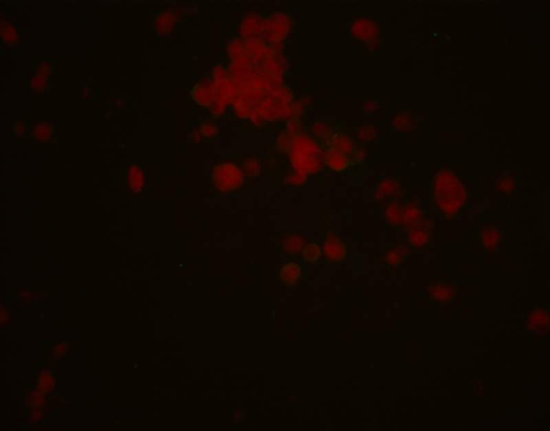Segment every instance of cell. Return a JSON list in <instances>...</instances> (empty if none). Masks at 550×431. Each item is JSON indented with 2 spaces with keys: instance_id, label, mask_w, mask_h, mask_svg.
<instances>
[{
  "instance_id": "1",
  "label": "cell",
  "mask_w": 550,
  "mask_h": 431,
  "mask_svg": "<svg viewBox=\"0 0 550 431\" xmlns=\"http://www.w3.org/2000/svg\"><path fill=\"white\" fill-rule=\"evenodd\" d=\"M429 197L432 208L444 220L456 219L470 209L471 188L462 176L461 166H440L430 177Z\"/></svg>"
},
{
  "instance_id": "2",
  "label": "cell",
  "mask_w": 550,
  "mask_h": 431,
  "mask_svg": "<svg viewBox=\"0 0 550 431\" xmlns=\"http://www.w3.org/2000/svg\"><path fill=\"white\" fill-rule=\"evenodd\" d=\"M244 174L239 166L225 164L215 166L212 175V184L217 195H234L241 190Z\"/></svg>"
},
{
  "instance_id": "3",
  "label": "cell",
  "mask_w": 550,
  "mask_h": 431,
  "mask_svg": "<svg viewBox=\"0 0 550 431\" xmlns=\"http://www.w3.org/2000/svg\"><path fill=\"white\" fill-rule=\"evenodd\" d=\"M320 261L324 265H337L349 258L351 243L343 241L335 231L329 230L322 234Z\"/></svg>"
},
{
  "instance_id": "4",
  "label": "cell",
  "mask_w": 550,
  "mask_h": 431,
  "mask_svg": "<svg viewBox=\"0 0 550 431\" xmlns=\"http://www.w3.org/2000/svg\"><path fill=\"white\" fill-rule=\"evenodd\" d=\"M428 302L430 305H448L459 295V287L452 283L450 276L428 277Z\"/></svg>"
},
{
  "instance_id": "5",
  "label": "cell",
  "mask_w": 550,
  "mask_h": 431,
  "mask_svg": "<svg viewBox=\"0 0 550 431\" xmlns=\"http://www.w3.org/2000/svg\"><path fill=\"white\" fill-rule=\"evenodd\" d=\"M406 242L413 250H428L434 241L437 221L426 219L406 229Z\"/></svg>"
},
{
  "instance_id": "6",
  "label": "cell",
  "mask_w": 550,
  "mask_h": 431,
  "mask_svg": "<svg viewBox=\"0 0 550 431\" xmlns=\"http://www.w3.org/2000/svg\"><path fill=\"white\" fill-rule=\"evenodd\" d=\"M276 252L284 254L286 262H296L307 243V238L300 231H276Z\"/></svg>"
},
{
  "instance_id": "7",
  "label": "cell",
  "mask_w": 550,
  "mask_h": 431,
  "mask_svg": "<svg viewBox=\"0 0 550 431\" xmlns=\"http://www.w3.org/2000/svg\"><path fill=\"white\" fill-rule=\"evenodd\" d=\"M476 241L485 253H498L505 242V231L495 223H487L476 230Z\"/></svg>"
},
{
  "instance_id": "8",
  "label": "cell",
  "mask_w": 550,
  "mask_h": 431,
  "mask_svg": "<svg viewBox=\"0 0 550 431\" xmlns=\"http://www.w3.org/2000/svg\"><path fill=\"white\" fill-rule=\"evenodd\" d=\"M413 250L406 241L397 242L384 247L382 253L374 254V263L383 264L386 267L394 268L407 263Z\"/></svg>"
},
{
  "instance_id": "9",
  "label": "cell",
  "mask_w": 550,
  "mask_h": 431,
  "mask_svg": "<svg viewBox=\"0 0 550 431\" xmlns=\"http://www.w3.org/2000/svg\"><path fill=\"white\" fill-rule=\"evenodd\" d=\"M406 177L404 176L387 177L377 184L375 188V198L380 201L390 199L406 198Z\"/></svg>"
},
{
  "instance_id": "10",
  "label": "cell",
  "mask_w": 550,
  "mask_h": 431,
  "mask_svg": "<svg viewBox=\"0 0 550 431\" xmlns=\"http://www.w3.org/2000/svg\"><path fill=\"white\" fill-rule=\"evenodd\" d=\"M305 277V264L285 262L275 265V278L285 286H297Z\"/></svg>"
},
{
  "instance_id": "11",
  "label": "cell",
  "mask_w": 550,
  "mask_h": 431,
  "mask_svg": "<svg viewBox=\"0 0 550 431\" xmlns=\"http://www.w3.org/2000/svg\"><path fill=\"white\" fill-rule=\"evenodd\" d=\"M383 202L384 224L386 228L397 231L405 230L402 212V199H390Z\"/></svg>"
},
{
  "instance_id": "12",
  "label": "cell",
  "mask_w": 550,
  "mask_h": 431,
  "mask_svg": "<svg viewBox=\"0 0 550 431\" xmlns=\"http://www.w3.org/2000/svg\"><path fill=\"white\" fill-rule=\"evenodd\" d=\"M402 212L405 230L427 219V210L420 206L419 200L415 197L402 199Z\"/></svg>"
},
{
  "instance_id": "13",
  "label": "cell",
  "mask_w": 550,
  "mask_h": 431,
  "mask_svg": "<svg viewBox=\"0 0 550 431\" xmlns=\"http://www.w3.org/2000/svg\"><path fill=\"white\" fill-rule=\"evenodd\" d=\"M516 177L509 170H504L495 177L494 193L506 198L514 197L518 190Z\"/></svg>"
},
{
  "instance_id": "14",
  "label": "cell",
  "mask_w": 550,
  "mask_h": 431,
  "mask_svg": "<svg viewBox=\"0 0 550 431\" xmlns=\"http://www.w3.org/2000/svg\"><path fill=\"white\" fill-rule=\"evenodd\" d=\"M550 327L549 312L543 308H534L527 317V329L537 333L548 331Z\"/></svg>"
},
{
  "instance_id": "15",
  "label": "cell",
  "mask_w": 550,
  "mask_h": 431,
  "mask_svg": "<svg viewBox=\"0 0 550 431\" xmlns=\"http://www.w3.org/2000/svg\"><path fill=\"white\" fill-rule=\"evenodd\" d=\"M0 36L3 43L7 45H19L21 41L19 27L10 21H2L0 25Z\"/></svg>"
},
{
  "instance_id": "16",
  "label": "cell",
  "mask_w": 550,
  "mask_h": 431,
  "mask_svg": "<svg viewBox=\"0 0 550 431\" xmlns=\"http://www.w3.org/2000/svg\"><path fill=\"white\" fill-rule=\"evenodd\" d=\"M324 162L331 170L337 172L344 171L351 165V160L344 153L336 150L325 154Z\"/></svg>"
},
{
  "instance_id": "17",
  "label": "cell",
  "mask_w": 550,
  "mask_h": 431,
  "mask_svg": "<svg viewBox=\"0 0 550 431\" xmlns=\"http://www.w3.org/2000/svg\"><path fill=\"white\" fill-rule=\"evenodd\" d=\"M321 248L319 242H307L300 254V259L303 264L316 265L320 261Z\"/></svg>"
},
{
  "instance_id": "18",
  "label": "cell",
  "mask_w": 550,
  "mask_h": 431,
  "mask_svg": "<svg viewBox=\"0 0 550 431\" xmlns=\"http://www.w3.org/2000/svg\"><path fill=\"white\" fill-rule=\"evenodd\" d=\"M55 60L50 57L39 56L34 59L36 75L51 78L54 72Z\"/></svg>"
},
{
  "instance_id": "19",
  "label": "cell",
  "mask_w": 550,
  "mask_h": 431,
  "mask_svg": "<svg viewBox=\"0 0 550 431\" xmlns=\"http://www.w3.org/2000/svg\"><path fill=\"white\" fill-rule=\"evenodd\" d=\"M51 78L35 75L30 79L31 89L33 93H41L50 89Z\"/></svg>"
},
{
  "instance_id": "20",
  "label": "cell",
  "mask_w": 550,
  "mask_h": 431,
  "mask_svg": "<svg viewBox=\"0 0 550 431\" xmlns=\"http://www.w3.org/2000/svg\"><path fill=\"white\" fill-rule=\"evenodd\" d=\"M33 133L36 139L45 140L52 134V127L47 124L39 123L34 126Z\"/></svg>"
}]
</instances>
